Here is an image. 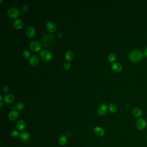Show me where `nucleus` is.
<instances>
[{"mask_svg": "<svg viewBox=\"0 0 147 147\" xmlns=\"http://www.w3.org/2000/svg\"><path fill=\"white\" fill-rule=\"evenodd\" d=\"M116 55L114 53H111L108 57V60L110 62H114L116 59Z\"/></svg>", "mask_w": 147, "mask_h": 147, "instance_id": "23", "label": "nucleus"}, {"mask_svg": "<svg viewBox=\"0 0 147 147\" xmlns=\"http://www.w3.org/2000/svg\"><path fill=\"white\" fill-rule=\"evenodd\" d=\"M19 137L23 142L27 143L30 141V135L27 132L24 131L20 134Z\"/></svg>", "mask_w": 147, "mask_h": 147, "instance_id": "8", "label": "nucleus"}, {"mask_svg": "<svg viewBox=\"0 0 147 147\" xmlns=\"http://www.w3.org/2000/svg\"><path fill=\"white\" fill-rule=\"evenodd\" d=\"M28 10V7L27 6H24L22 7V11H26V10Z\"/></svg>", "mask_w": 147, "mask_h": 147, "instance_id": "28", "label": "nucleus"}, {"mask_svg": "<svg viewBox=\"0 0 147 147\" xmlns=\"http://www.w3.org/2000/svg\"><path fill=\"white\" fill-rule=\"evenodd\" d=\"M7 15L12 19H16L20 15V11L16 8L13 7L8 10L7 11Z\"/></svg>", "mask_w": 147, "mask_h": 147, "instance_id": "5", "label": "nucleus"}, {"mask_svg": "<svg viewBox=\"0 0 147 147\" xmlns=\"http://www.w3.org/2000/svg\"><path fill=\"white\" fill-rule=\"evenodd\" d=\"M53 41V37L51 34H47L42 39V43L45 47L50 46Z\"/></svg>", "mask_w": 147, "mask_h": 147, "instance_id": "4", "label": "nucleus"}, {"mask_svg": "<svg viewBox=\"0 0 147 147\" xmlns=\"http://www.w3.org/2000/svg\"><path fill=\"white\" fill-rule=\"evenodd\" d=\"M42 44L38 41H33L29 44V48L33 52H39L42 48Z\"/></svg>", "mask_w": 147, "mask_h": 147, "instance_id": "3", "label": "nucleus"}, {"mask_svg": "<svg viewBox=\"0 0 147 147\" xmlns=\"http://www.w3.org/2000/svg\"><path fill=\"white\" fill-rule=\"evenodd\" d=\"M23 56L25 58L28 59L30 56V53L28 50H24L23 52Z\"/></svg>", "mask_w": 147, "mask_h": 147, "instance_id": "24", "label": "nucleus"}, {"mask_svg": "<svg viewBox=\"0 0 147 147\" xmlns=\"http://www.w3.org/2000/svg\"><path fill=\"white\" fill-rule=\"evenodd\" d=\"M11 135L12 137L13 138H17L20 136V134H19V133L17 131L14 130H13L11 133Z\"/></svg>", "mask_w": 147, "mask_h": 147, "instance_id": "26", "label": "nucleus"}, {"mask_svg": "<svg viewBox=\"0 0 147 147\" xmlns=\"http://www.w3.org/2000/svg\"><path fill=\"white\" fill-rule=\"evenodd\" d=\"M0 97H1V99H0V100H1V101L2 102V95H1V96H0Z\"/></svg>", "mask_w": 147, "mask_h": 147, "instance_id": "31", "label": "nucleus"}, {"mask_svg": "<svg viewBox=\"0 0 147 147\" xmlns=\"http://www.w3.org/2000/svg\"><path fill=\"white\" fill-rule=\"evenodd\" d=\"M136 126L138 130H142L147 126V122L144 119H139L136 121Z\"/></svg>", "mask_w": 147, "mask_h": 147, "instance_id": "6", "label": "nucleus"}, {"mask_svg": "<svg viewBox=\"0 0 147 147\" xmlns=\"http://www.w3.org/2000/svg\"><path fill=\"white\" fill-rule=\"evenodd\" d=\"M35 34V30L34 28L32 26H29L28 28L26 31V35L30 38H33Z\"/></svg>", "mask_w": 147, "mask_h": 147, "instance_id": "15", "label": "nucleus"}, {"mask_svg": "<svg viewBox=\"0 0 147 147\" xmlns=\"http://www.w3.org/2000/svg\"><path fill=\"white\" fill-rule=\"evenodd\" d=\"M108 106L105 104H100L98 108V113L100 116H103L106 114L108 110Z\"/></svg>", "mask_w": 147, "mask_h": 147, "instance_id": "7", "label": "nucleus"}, {"mask_svg": "<svg viewBox=\"0 0 147 147\" xmlns=\"http://www.w3.org/2000/svg\"><path fill=\"white\" fill-rule=\"evenodd\" d=\"M3 91H4L5 92H7L8 91H9V88L7 85H5L3 87Z\"/></svg>", "mask_w": 147, "mask_h": 147, "instance_id": "27", "label": "nucleus"}, {"mask_svg": "<svg viewBox=\"0 0 147 147\" xmlns=\"http://www.w3.org/2000/svg\"><path fill=\"white\" fill-rule=\"evenodd\" d=\"M19 116L20 114L17 111H12L8 115V118L9 120L11 121H15L19 118Z\"/></svg>", "mask_w": 147, "mask_h": 147, "instance_id": "12", "label": "nucleus"}, {"mask_svg": "<svg viewBox=\"0 0 147 147\" xmlns=\"http://www.w3.org/2000/svg\"><path fill=\"white\" fill-rule=\"evenodd\" d=\"M46 28L49 32L53 33L56 30V26L55 23L52 22H48L46 24Z\"/></svg>", "mask_w": 147, "mask_h": 147, "instance_id": "10", "label": "nucleus"}, {"mask_svg": "<svg viewBox=\"0 0 147 147\" xmlns=\"http://www.w3.org/2000/svg\"><path fill=\"white\" fill-rule=\"evenodd\" d=\"M23 107H24V104L22 102L20 101V102L17 103L16 104V109L18 111H20L22 110L23 109Z\"/></svg>", "mask_w": 147, "mask_h": 147, "instance_id": "22", "label": "nucleus"}, {"mask_svg": "<svg viewBox=\"0 0 147 147\" xmlns=\"http://www.w3.org/2000/svg\"><path fill=\"white\" fill-rule=\"evenodd\" d=\"M94 132L97 136H103L105 134V131L104 128L99 126L95 127L94 128Z\"/></svg>", "mask_w": 147, "mask_h": 147, "instance_id": "14", "label": "nucleus"}, {"mask_svg": "<svg viewBox=\"0 0 147 147\" xmlns=\"http://www.w3.org/2000/svg\"><path fill=\"white\" fill-rule=\"evenodd\" d=\"M26 128V123L24 120H20L18 121V122L16 125V128L17 130L20 131H23Z\"/></svg>", "mask_w": 147, "mask_h": 147, "instance_id": "16", "label": "nucleus"}, {"mask_svg": "<svg viewBox=\"0 0 147 147\" xmlns=\"http://www.w3.org/2000/svg\"><path fill=\"white\" fill-rule=\"evenodd\" d=\"M144 55L147 58V47L145 49V50H144Z\"/></svg>", "mask_w": 147, "mask_h": 147, "instance_id": "29", "label": "nucleus"}, {"mask_svg": "<svg viewBox=\"0 0 147 147\" xmlns=\"http://www.w3.org/2000/svg\"><path fill=\"white\" fill-rule=\"evenodd\" d=\"M146 139H147V138H146Z\"/></svg>", "mask_w": 147, "mask_h": 147, "instance_id": "32", "label": "nucleus"}, {"mask_svg": "<svg viewBox=\"0 0 147 147\" xmlns=\"http://www.w3.org/2000/svg\"><path fill=\"white\" fill-rule=\"evenodd\" d=\"M67 140L68 138L66 136L62 135L59 138V143L61 145H64L66 144V143L67 142Z\"/></svg>", "mask_w": 147, "mask_h": 147, "instance_id": "19", "label": "nucleus"}, {"mask_svg": "<svg viewBox=\"0 0 147 147\" xmlns=\"http://www.w3.org/2000/svg\"><path fill=\"white\" fill-rule=\"evenodd\" d=\"M13 26L17 29H20L23 27V23L20 20H16L13 23Z\"/></svg>", "mask_w": 147, "mask_h": 147, "instance_id": "17", "label": "nucleus"}, {"mask_svg": "<svg viewBox=\"0 0 147 147\" xmlns=\"http://www.w3.org/2000/svg\"><path fill=\"white\" fill-rule=\"evenodd\" d=\"M74 54L73 52L71 51H69L66 52L65 55V58L66 61L68 62H70L74 59Z\"/></svg>", "mask_w": 147, "mask_h": 147, "instance_id": "18", "label": "nucleus"}, {"mask_svg": "<svg viewBox=\"0 0 147 147\" xmlns=\"http://www.w3.org/2000/svg\"><path fill=\"white\" fill-rule=\"evenodd\" d=\"M109 109L111 113H115L117 112V108L115 104H111L109 106Z\"/></svg>", "mask_w": 147, "mask_h": 147, "instance_id": "21", "label": "nucleus"}, {"mask_svg": "<svg viewBox=\"0 0 147 147\" xmlns=\"http://www.w3.org/2000/svg\"><path fill=\"white\" fill-rule=\"evenodd\" d=\"M15 96L12 94H7L4 98L5 102L7 104H11L14 101Z\"/></svg>", "mask_w": 147, "mask_h": 147, "instance_id": "11", "label": "nucleus"}, {"mask_svg": "<svg viewBox=\"0 0 147 147\" xmlns=\"http://www.w3.org/2000/svg\"><path fill=\"white\" fill-rule=\"evenodd\" d=\"M111 68L113 70L116 72H120L123 69V66L120 64L117 63H113L111 65Z\"/></svg>", "mask_w": 147, "mask_h": 147, "instance_id": "13", "label": "nucleus"}, {"mask_svg": "<svg viewBox=\"0 0 147 147\" xmlns=\"http://www.w3.org/2000/svg\"><path fill=\"white\" fill-rule=\"evenodd\" d=\"M40 56L42 59L46 62L51 61L53 58L51 51L47 49H44L41 51Z\"/></svg>", "mask_w": 147, "mask_h": 147, "instance_id": "2", "label": "nucleus"}, {"mask_svg": "<svg viewBox=\"0 0 147 147\" xmlns=\"http://www.w3.org/2000/svg\"><path fill=\"white\" fill-rule=\"evenodd\" d=\"M3 104L2 103V102H1V108H2V107L3 106Z\"/></svg>", "mask_w": 147, "mask_h": 147, "instance_id": "30", "label": "nucleus"}, {"mask_svg": "<svg viewBox=\"0 0 147 147\" xmlns=\"http://www.w3.org/2000/svg\"><path fill=\"white\" fill-rule=\"evenodd\" d=\"M64 67L66 70H69L71 67V64L69 62H65L64 64Z\"/></svg>", "mask_w": 147, "mask_h": 147, "instance_id": "25", "label": "nucleus"}, {"mask_svg": "<svg viewBox=\"0 0 147 147\" xmlns=\"http://www.w3.org/2000/svg\"><path fill=\"white\" fill-rule=\"evenodd\" d=\"M143 58V54L141 51L134 50L132 51L128 55L130 61L133 62H138L141 61Z\"/></svg>", "mask_w": 147, "mask_h": 147, "instance_id": "1", "label": "nucleus"}, {"mask_svg": "<svg viewBox=\"0 0 147 147\" xmlns=\"http://www.w3.org/2000/svg\"><path fill=\"white\" fill-rule=\"evenodd\" d=\"M133 114L134 117H136V118H139L142 115V111L141 109L138 108H135L133 111Z\"/></svg>", "mask_w": 147, "mask_h": 147, "instance_id": "20", "label": "nucleus"}, {"mask_svg": "<svg viewBox=\"0 0 147 147\" xmlns=\"http://www.w3.org/2000/svg\"><path fill=\"white\" fill-rule=\"evenodd\" d=\"M40 58L38 55H33L29 59V63L31 66H35L39 64Z\"/></svg>", "mask_w": 147, "mask_h": 147, "instance_id": "9", "label": "nucleus"}]
</instances>
